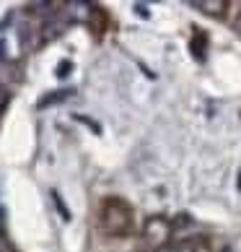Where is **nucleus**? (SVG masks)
I'll list each match as a JSON object with an SVG mask.
<instances>
[{"mask_svg": "<svg viewBox=\"0 0 241 252\" xmlns=\"http://www.w3.org/2000/svg\"><path fill=\"white\" fill-rule=\"evenodd\" d=\"M130 223H133V219H130V208L125 203H119V200H107L104 203V208H101V226H104L109 234H117V237L127 234Z\"/></svg>", "mask_w": 241, "mask_h": 252, "instance_id": "f257e3e1", "label": "nucleus"}, {"mask_svg": "<svg viewBox=\"0 0 241 252\" xmlns=\"http://www.w3.org/2000/svg\"><path fill=\"white\" fill-rule=\"evenodd\" d=\"M143 234H145V242H148V245L159 250V247H163L166 242L171 239V223L166 221V219H159V216H156V219H151V221L145 223V231H143Z\"/></svg>", "mask_w": 241, "mask_h": 252, "instance_id": "f03ea898", "label": "nucleus"}, {"mask_svg": "<svg viewBox=\"0 0 241 252\" xmlns=\"http://www.w3.org/2000/svg\"><path fill=\"white\" fill-rule=\"evenodd\" d=\"M192 5L197 8V11L208 13V16H223V11H226L223 0H194Z\"/></svg>", "mask_w": 241, "mask_h": 252, "instance_id": "7ed1b4c3", "label": "nucleus"}, {"mask_svg": "<svg viewBox=\"0 0 241 252\" xmlns=\"http://www.w3.org/2000/svg\"><path fill=\"white\" fill-rule=\"evenodd\" d=\"M177 252H210V247H208V242H202V239H187L179 245Z\"/></svg>", "mask_w": 241, "mask_h": 252, "instance_id": "20e7f679", "label": "nucleus"}, {"mask_svg": "<svg viewBox=\"0 0 241 252\" xmlns=\"http://www.w3.org/2000/svg\"><path fill=\"white\" fill-rule=\"evenodd\" d=\"M68 68H70V63L65 60V63H60V70H57V73H60V76H65V73H68Z\"/></svg>", "mask_w": 241, "mask_h": 252, "instance_id": "39448f33", "label": "nucleus"}, {"mask_svg": "<svg viewBox=\"0 0 241 252\" xmlns=\"http://www.w3.org/2000/svg\"><path fill=\"white\" fill-rule=\"evenodd\" d=\"M5 101H8V94H5L3 89H0V109H3V104H5Z\"/></svg>", "mask_w": 241, "mask_h": 252, "instance_id": "423d86ee", "label": "nucleus"}, {"mask_svg": "<svg viewBox=\"0 0 241 252\" xmlns=\"http://www.w3.org/2000/svg\"><path fill=\"white\" fill-rule=\"evenodd\" d=\"M236 29L241 32V13H239V18H236Z\"/></svg>", "mask_w": 241, "mask_h": 252, "instance_id": "0eeeda50", "label": "nucleus"}]
</instances>
